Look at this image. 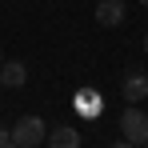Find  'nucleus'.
<instances>
[{
    "label": "nucleus",
    "instance_id": "nucleus-11",
    "mask_svg": "<svg viewBox=\"0 0 148 148\" xmlns=\"http://www.w3.org/2000/svg\"><path fill=\"white\" fill-rule=\"evenodd\" d=\"M0 64H4V56H0Z\"/></svg>",
    "mask_w": 148,
    "mask_h": 148
},
{
    "label": "nucleus",
    "instance_id": "nucleus-10",
    "mask_svg": "<svg viewBox=\"0 0 148 148\" xmlns=\"http://www.w3.org/2000/svg\"><path fill=\"white\" fill-rule=\"evenodd\" d=\"M140 4H144V8H148V0H140Z\"/></svg>",
    "mask_w": 148,
    "mask_h": 148
},
{
    "label": "nucleus",
    "instance_id": "nucleus-3",
    "mask_svg": "<svg viewBox=\"0 0 148 148\" xmlns=\"http://www.w3.org/2000/svg\"><path fill=\"white\" fill-rule=\"evenodd\" d=\"M124 16H128V4L124 0H100L96 4V24H104V28L124 24Z\"/></svg>",
    "mask_w": 148,
    "mask_h": 148
},
{
    "label": "nucleus",
    "instance_id": "nucleus-12",
    "mask_svg": "<svg viewBox=\"0 0 148 148\" xmlns=\"http://www.w3.org/2000/svg\"><path fill=\"white\" fill-rule=\"evenodd\" d=\"M144 148H148V144H144Z\"/></svg>",
    "mask_w": 148,
    "mask_h": 148
},
{
    "label": "nucleus",
    "instance_id": "nucleus-2",
    "mask_svg": "<svg viewBox=\"0 0 148 148\" xmlns=\"http://www.w3.org/2000/svg\"><path fill=\"white\" fill-rule=\"evenodd\" d=\"M120 132H124V140H132V144H148V112H140L136 104H132V108H124Z\"/></svg>",
    "mask_w": 148,
    "mask_h": 148
},
{
    "label": "nucleus",
    "instance_id": "nucleus-8",
    "mask_svg": "<svg viewBox=\"0 0 148 148\" xmlns=\"http://www.w3.org/2000/svg\"><path fill=\"white\" fill-rule=\"evenodd\" d=\"M108 148H140V144H132V140H116V144H108Z\"/></svg>",
    "mask_w": 148,
    "mask_h": 148
},
{
    "label": "nucleus",
    "instance_id": "nucleus-5",
    "mask_svg": "<svg viewBox=\"0 0 148 148\" xmlns=\"http://www.w3.org/2000/svg\"><path fill=\"white\" fill-rule=\"evenodd\" d=\"M0 84H4V88H24L28 84V68L20 60H4V64H0Z\"/></svg>",
    "mask_w": 148,
    "mask_h": 148
},
{
    "label": "nucleus",
    "instance_id": "nucleus-9",
    "mask_svg": "<svg viewBox=\"0 0 148 148\" xmlns=\"http://www.w3.org/2000/svg\"><path fill=\"white\" fill-rule=\"evenodd\" d=\"M144 52H148V32H144Z\"/></svg>",
    "mask_w": 148,
    "mask_h": 148
},
{
    "label": "nucleus",
    "instance_id": "nucleus-6",
    "mask_svg": "<svg viewBox=\"0 0 148 148\" xmlns=\"http://www.w3.org/2000/svg\"><path fill=\"white\" fill-rule=\"evenodd\" d=\"M48 148H80V132L76 128H52L48 132Z\"/></svg>",
    "mask_w": 148,
    "mask_h": 148
},
{
    "label": "nucleus",
    "instance_id": "nucleus-7",
    "mask_svg": "<svg viewBox=\"0 0 148 148\" xmlns=\"http://www.w3.org/2000/svg\"><path fill=\"white\" fill-rule=\"evenodd\" d=\"M0 148H16V140H12V132L0 124Z\"/></svg>",
    "mask_w": 148,
    "mask_h": 148
},
{
    "label": "nucleus",
    "instance_id": "nucleus-1",
    "mask_svg": "<svg viewBox=\"0 0 148 148\" xmlns=\"http://www.w3.org/2000/svg\"><path fill=\"white\" fill-rule=\"evenodd\" d=\"M12 140H16V148H40V144H48L44 120H40V116H20V120L12 124Z\"/></svg>",
    "mask_w": 148,
    "mask_h": 148
},
{
    "label": "nucleus",
    "instance_id": "nucleus-4",
    "mask_svg": "<svg viewBox=\"0 0 148 148\" xmlns=\"http://www.w3.org/2000/svg\"><path fill=\"white\" fill-rule=\"evenodd\" d=\"M120 92H124L128 104H140V100L148 96V72H128L124 84H120Z\"/></svg>",
    "mask_w": 148,
    "mask_h": 148
}]
</instances>
